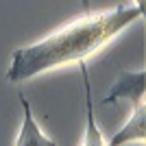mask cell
<instances>
[{
  "label": "cell",
  "mask_w": 146,
  "mask_h": 146,
  "mask_svg": "<svg viewBox=\"0 0 146 146\" xmlns=\"http://www.w3.org/2000/svg\"><path fill=\"white\" fill-rule=\"evenodd\" d=\"M140 7H111L96 13H83L55 29L50 35L11 52V66L7 70L9 83H24L44 72L66 66L87 63L94 55L107 48L118 35L142 20Z\"/></svg>",
  "instance_id": "6da1fadb"
},
{
  "label": "cell",
  "mask_w": 146,
  "mask_h": 146,
  "mask_svg": "<svg viewBox=\"0 0 146 146\" xmlns=\"http://www.w3.org/2000/svg\"><path fill=\"white\" fill-rule=\"evenodd\" d=\"M144 83H146V72L137 70V72H120L116 83L109 87V94L103 98V105H111L116 100L127 98L131 103L144 100Z\"/></svg>",
  "instance_id": "7a4b0ae2"
},
{
  "label": "cell",
  "mask_w": 146,
  "mask_h": 146,
  "mask_svg": "<svg viewBox=\"0 0 146 146\" xmlns=\"http://www.w3.org/2000/svg\"><path fill=\"white\" fill-rule=\"evenodd\" d=\"M146 140V105L144 100L131 103V116L127 118L124 127L118 131L107 146H124L129 142H144Z\"/></svg>",
  "instance_id": "3957f363"
},
{
  "label": "cell",
  "mask_w": 146,
  "mask_h": 146,
  "mask_svg": "<svg viewBox=\"0 0 146 146\" xmlns=\"http://www.w3.org/2000/svg\"><path fill=\"white\" fill-rule=\"evenodd\" d=\"M18 98H20V105H22L24 116H22V127H20V133H18V137H15V144L13 146H57V142L52 140V137H46V135L42 133L37 120L33 118V107H31V103L26 100V96L20 92Z\"/></svg>",
  "instance_id": "277c9868"
},
{
  "label": "cell",
  "mask_w": 146,
  "mask_h": 146,
  "mask_svg": "<svg viewBox=\"0 0 146 146\" xmlns=\"http://www.w3.org/2000/svg\"><path fill=\"white\" fill-rule=\"evenodd\" d=\"M81 70V79H83V92H85V113H87V122H85V133L79 146H107V142L103 140L100 129L96 127V118H94V103H92V85H90V74H87L85 63H79Z\"/></svg>",
  "instance_id": "5b68a950"
},
{
  "label": "cell",
  "mask_w": 146,
  "mask_h": 146,
  "mask_svg": "<svg viewBox=\"0 0 146 146\" xmlns=\"http://www.w3.org/2000/svg\"><path fill=\"white\" fill-rule=\"evenodd\" d=\"M133 7H140V9H144V0H133Z\"/></svg>",
  "instance_id": "8992f818"
},
{
  "label": "cell",
  "mask_w": 146,
  "mask_h": 146,
  "mask_svg": "<svg viewBox=\"0 0 146 146\" xmlns=\"http://www.w3.org/2000/svg\"><path fill=\"white\" fill-rule=\"evenodd\" d=\"M81 2H83V7H85V13L90 11V0H81Z\"/></svg>",
  "instance_id": "52a82bcc"
}]
</instances>
